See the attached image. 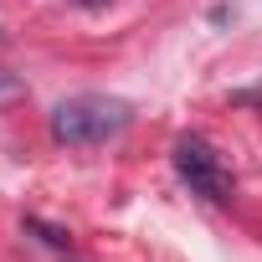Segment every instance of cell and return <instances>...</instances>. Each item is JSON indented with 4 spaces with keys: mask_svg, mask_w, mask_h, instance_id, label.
Masks as SVG:
<instances>
[{
    "mask_svg": "<svg viewBox=\"0 0 262 262\" xmlns=\"http://www.w3.org/2000/svg\"><path fill=\"white\" fill-rule=\"evenodd\" d=\"M134 108L123 98H108V93H72L52 108V139L67 144V149H88V144H103L113 139L118 128H128Z\"/></svg>",
    "mask_w": 262,
    "mask_h": 262,
    "instance_id": "obj_1",
    "label": "cell"
},
{
    "mask_svg": "<svg viewBox=\"0 0 262 262\" xmlns=\"http://www.w3.org/2000/svg\"><path fill=\"white\" fill-rule=\"evenodd\" d=\"M26 226H31V231H41V236H47V242H52V247H67V242H72V236H67V231H62V226H47V221H36V216H31V221H26Z\"/></svg>",
    "mask_w": 262,
    "mask_h": 262,
    "instance_id": "obj_3",
    "label": "cell"
},
{
    "mask_svg": "<svg viewBox=\"0 0 262 262\" xmlns=\"http://www.w3.org/2000/svg\"><path fill=\"white\" fill-rule=\"evenodd\" d=\"M16 93H21V88H16V82H11L6 72H0V98H16Z\"/></svg>",
    "mask_w": 262,
    "mask_h": 262,
    "instance_id": "obj_4",
    "label": "cell"
},
{
    "mask_svg": "<svg viewBox=\"0 0 262 262\" xmlns=\"http://www.w3.org/2000/svg\"><path fill=\"white\" fill-rule=\"evenodd\" d=\"M175 175L190 185V195H206V201H216V206L231 201V170L221 165V155H216L201 134L175 139Z\"/></svg>",
    "mask_w": 262,
    "mask_h": 262,
    "instance_id": "obj_2",
    "label": "cell"
}]
</instances>
